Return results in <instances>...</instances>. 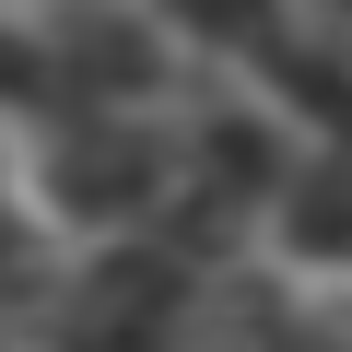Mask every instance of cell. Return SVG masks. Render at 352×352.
<instances>
[{"label": "cell", "mask_w": 352, "mask_h": 352, "mask_svg": "<svg viewBox=\"0 0 352 352\" xmlns=\"http://www.w3.org/2000/svg\"><path fill=\"white\" fill-rule=\"evenodd\" d=\"M153 141H129V129H71L59 141V164H47V188H59V212L71 223H129L141 200H153Z\"/></svg>", "instance_id": "7a4b0ae2"}, {"label": "cell", "mask_w": 352, "mask_h": 352, "mask_svg": "<svg viewBox=\"0 0 352 352\" xmlns=\"http://www.w3.org/2000/svg\"><path fill=\"white\" fill-rule=\"evenodd\" d=\"M282 235L305 247V258H352V164H317L305 188L282 200Z\"/></svg>", "instance_id": "5b68a950"}, {"label": "cell", "mask_w": 352, "mask_h": 352, "mask_svg": "<svg viewBox=\"0 0 352 352\" xmlns=\"http://www.w3.org/2000/svg\"><path fill=\"white\" fill-rule=\"evenodd\" d=\"M176 317H188V270L176 258H118V270H94L59 352H176Z\"/></svg>", "instance_id": "6da1fadb"}, {"label": "cell", "mask_w": 352, "mask_h": 352, "mask_svg": "<svg viewBox=\"0 0 352 352\" xmlns=\"http://www.w3.org/2000/svg\"><path fill=\"white\" fill-rule=\"evenodd\" d=\"M258 352H305V340H258Z\"/></svg>", "instance_id": "8992f818"}, {"label": "cell", "mask_w": 352, "mask_h": 352, "mask_svg": "<svg viewBox=\"0 0 352 352\" xmlns=\"http://www.w3.org/2000/svg\"><path fill=\"white\" fill-rule=\"evenodd\" d=\"M247 71H270V82H282V94H294V106H305L329 141H352V71H340V59H317V47H294V24H282V36L247 59Z\"/></svg>", "instance_id": "277c9868"}, {"label": "cell", "mask_w": 352, "mask_h": 352, "mask_svg": "<svg viewBox=\"0 0 352 352\" xmlns=\"http://www.w3.org/2000/svg\"><path fill=\"white\" fill-rule=\"evenodd\" d=\"M270 188H282V141H270L258 118H212V141H200V200L247 212V200H270Z\"/></svg>", "instance_id": "3957f363"}]
</instances>
